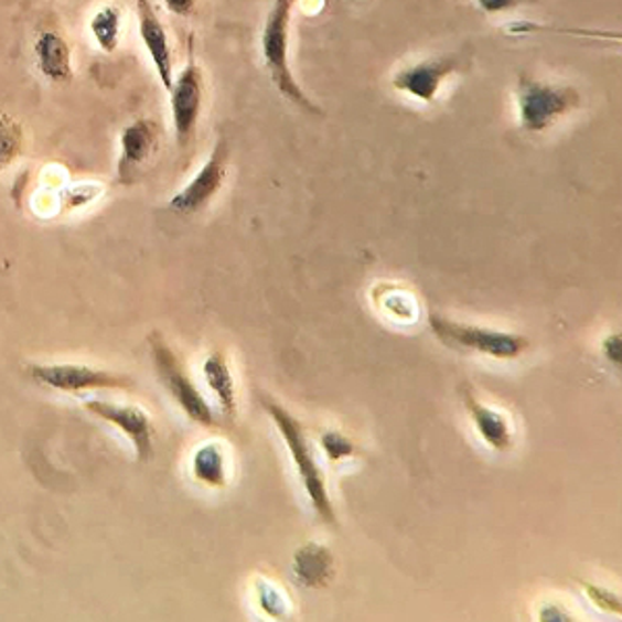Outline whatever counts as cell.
Here are the masks:
<instances>
[{
    "instance_id": "6da1fadb",
    "label": "cell",
    "mask_w": 622,
    "mask_h": 622,
    "mask_svg": "<svg viewBox=\"0 0 622 622\" xmlns=\"http://www.w3.org/2000/svg\"><path fill=\"white\" fill-rule=\"evenodd\" d=\"M296 0H275L265 30L260 37V49H262V61L267 65L269 77L275 84L277 92L290 100L293 107H298L309 115H323L311 98L302 92L300 84L296 82L292 69H290V23H292V9Z\"/></svg>"
},
{
    "instance_id": "277c9868",
    "label": "cell",
    "mask_w": 622,
    "mask_h": 622,
    "mask_svg": "<svg viewBox=\"0 0 622 622\" xmlns=\"http://www.w3.org/2000/svg\"><path fill=\"white\" fill-rule=\"evenodd\" d=\"M429 328L436 333V337L450 348L473 350L497 361H514L529 348V342L523 335L487 330L479 325H464L441 314L429 317Z\"/></svg>"
},
{
    "instance_id": "ac0fdd59",
    "label": "cell",
    "mask_w": 622,
    "mask_h": 622,
    "mask_svg": "<svg viewBox=\"0 0 622 622\" xmlns=\"http://www.w3.org/2000/svg\"><path fill=\"white\" fill-rule=\"evenodd\" d=\"M192 475L206 487H225L227 485V462H225V454H223L219 443H215V441L202 443L201 448L194 452Z\"/></svg>"
},
{
    "instance_id": "8992f818",
    "label": "cell",
    "mask_w": 622,
    "mask_h": 622,
    "mask_svg": "<svg viewBox=\"0 0 622 622\" xmlns=\"http://www.w3.org/2000/svg\"><path fill=\"white\" fill-rule=\"evenodd\" d=\"M25 375L34 384L67 392V394H79L90 389H129L131 379L112 375L109 371H100L88 365H30L25 366Z\"/></svg>"
},
{
    "instance_id": "4fadbf2b",
    "label": "cell",
    "mask_w": 622,
    "mask_h": 622,
    "mask_svg": "<svg viewBox=\"0 0 622 622\" xmlns=\"http://www.w3.org/2000/svg\"><path fill=\"white\" fill-rule=\"evenodd\" d=\"M34 61L40 75L53 84L74 79V53L65 37L55 30H44L34 40Z\"/></svg>"
},
{
    "instance_id": "52a82bcc",
    "label": "cell",
    "mask_w": 622,
    "mask_h": 622,
    "mask_svg": "<svg viewBox=\"0 0 622 622\" xmlns=\"http://www.w3.org/2000/svg\"><path fill=\"white\" fill-rule=\"evenodd\" d=\"M169 96H171V117H173L175 142L178 147L185 148L192 142L196 128H199L202 98H204V77L194 58V53L187 56L182 74L173 79Z\"/></svg>"
},
{
    "instance_id": "d6986e66",
    "label": "cell",
    "mask_w": 622,
    "mask_h": 622,
    "mask_svg": "<svg viewBox=\"0 0 622 622\" xmlns=\"http://www.w3.org/2000/svg\"><path fill=\"white\" fill-rule=\"evenodd\" d=\"M25 147V133L18 119L0 110V171L13 165Z\"/></svg>"
},
{
    "instance_id": "3957f363",
    "label": "cell",
    "mask_w": 622,
    "mask_h": 622,
    "mask_svg": "<svg viewBox=\"0 0 622 622\" xmlns=\"http://www.w3.org/2000/svg\"><path fill=\"white\" fill-rule=\"evenodd\" d=\"M581 105V94L572 86H551L523 74L516 84V107L521 128L529 133H541L560 117Z\"/></svg>"
},
{
    "instance_id": "7a4b0ae2",
    "label": "cell",
    "mask_w": 622,
    "mask_h": 622,
    "mask_svg": "<svg viewBox=\"0 0 622 622\" xmlns=\"http://www.w3.org/2000/svg\"><path fill=\"white\" fill-rule=\"evenodd\" d=\"M260 403H262V408L267 410V415L271 417V421L277 425L281 438L288 443L290 457H292L293 464H296L298 475L302 479V485H304L307 495L311 500L314 513L319 514V518L323 523L335 525V511H333V504H331V497L328 494L325 476H323V471L317 464L314 450H312L311 443H309L307 436H304L302 425L293 417L290 410H286L283 406H279L274 400L262 398Z\"/></svg>"
},
{
    "instance_id": "4316f807",
    "label": "cell",
    "mask_w": 622,
    "mask_h": 622,
    "mask_svg": "<svg viewBox=\"0 0 622 622\" xmlns=\"http://www.w3.org/2000/svg\"><path fill=\"white\" fill-rule=\"evenodd\" d=\"M165 2L167 9L173 13V15H180V18H185L194 11L196 7V0H163Z\"/></svg>"
},
{
    "instance_id": "5b68a950",
    "label": "cell",
    "mask_w": 622,
    "mask_h": 622,
    "mask_svg": "<svg viewBox=\"0 0 622 622\" xmlns=\"http://www.w3.org/2000/svg\"><path fill=\"white\" fill-rule=\"evenodd\" d=\"M150 350H152V361L157 366V373L161 377V382L165 385L167 392L171 394V398L180 404L185 417L190 421L199 422L204 427H213L215 425V412L211 408V404L204 400L201 389L190 379V375L183 371L180 358L173 354V350L167 346L165 340L161 337L159 331H152V335L148 337Z\"/></svg>"
},
{
    "instance_id": "cb8c5ba5",
    "label": "cell",
    "mask_w": 622,
    "mask_h": 622,
    "mask_svg": "<svg viewBox=\"0 0 622 622\" xmlns=\"http://www.w3.org/2000/svg\"><path fill=\"white\" fill-rule=\"evenodd\" d=\"M602 354L612 363V365L621 366L622 361V340L619 333H610L602 342Z\"/></svg>"
},
{
    "instance_id": "484cf974",
    "label": "cell",
    "mask_w": 622,
    "mask_h": 622,
    "mask_svg": "<svg viewBox=\"0 0 622 622\" xmlns=\"http://www.w3.org/2000/svg\"><path fill=\"white\" fill-rule=\"evenodd\" d=\"M521 0H476V4L485 11V13H504L508 9L516 7Z\"/></svg>"
},
{
    "instance_id": "9a60e30c",
    "label": "cell",
    "mask_w": 622,
    "mask_h": 622,
    "mask_svg": "<svg viewBox=\"0 0 622 622\" xmlns=\"http://www.w3.org/2000/svg\"><path fill=\"white\" fill-rule=\"evenodd\" d=\"M292 570L300 586L309 589L330 586L333 579V556L325 546L311 541L293 554Z\"/></svg>"
},
{
    "instance_id": "9c48e42d",
    "label": "cell",
    "mask_w": 622,
    "mask_h": 622,
    "mask_svg": "<svg viewBox=\"0 0 622 622\" xmlns=\"http://www.w3.org/2000/svg\"><path fill=\"white\" fill-rule=\"evenodd\" d=\"M469 65L467 53L441 55L436 58H425L417 65H410L394 75L392 84L396 90L404 92L421 103H433L446 77L457 74Z\"/></svg>"
},
{
    "instance_id": "5bb4252c",
    "label": "cell",
    "mask_w": 622,
    "mask_h": 622,
    "mask_svg": "<svg viewBox=\"0 0 622 622\" xmlns=\"http://www.w3.org/2000/svg\"><path fill=\"white\" fill-rule=\"evenodd\" d=\"M460 394H462L464 408L469 410L471 421L475 425L476 433L481 436V440L485 441L490 448H494L495 452L511 450L514 436L508 419L502 412L490 408L487 404L479 403L469 385H462Z\"/></svg>"
},
{
    "instance_id": "44dd1931",
    "label": "cell",
    "mask_w": 622,
    "mask_h": 622,
    "mask_svg": "<svg viewBox=\"0 0 622 622\" xmlns=\"http://www.w3.org/2000/svg\"><path fill=\"white\" fill-rule=\"evenodd\" d=\"M382 290H384L385 300V302H382V309L389 312L394 319H406V321L415 319V314L419 312V307H417V302L410 293L404 292L396 286H387Z\"/></svg>"
},
{
    "instance_id": "8fae6325",
    "label": "cell",
    "mask_w": 622,
    "mask_h": 622,
    "mask_svg": "<svg viewBox=\"0 0 622 622\" xmlns=\"http://www.w3.org/2000/svg\"><path fill=\"white\" fill-rule=\"evenodd\" d=\"M161 138V128L154 119L140 117L124 128L119 136V163H117V178L119 182L129 183L136 180V171L142 169L157 152Z\"/></svg>"
},
{
    "instance_id": "603a6c76",
    "label": "cell",
    "mask_w": 622,
    "mask_h": 622,
    "mask_svg": "<svg viewBox=\"0 0 622 622\" xmlns=\"http://www.w3.org/2000/svg\"><path fill=\"white\" fill-rule=\"evenodd\" d=\"M583 587H586L587 596H589V600L593 602V605H598L600 610L610 612V614H616V616L621 614V598L616 593H612V591H608V589L600 586H589V583H586Z\"/></svg>"
},
{
    "instance_id": "e0dca14e",
    "label": "cell",
    "mask_w": 622,
    "mask_h": 622,
    "mask_svg": "<svg viewBox=\"0 0 622 622\" xmlns=\"http://www.w3.org/2000/svg\"><path fill=\"white\" fill-rule=\"evenodd\" d=\"M92 40L94 44L107 53L112 55L119 44H121V34H124V9L119 4H105L100 7L88 23Z\"/></svg>"
},
{
    "instance_id": "ffe728a7",
    "label": "cell",
    "mask_w": 622,
    "mask_h": 622,
    "mask_svg": "<svg viewBox=\"0 0 622 622\" xmlns=\"http://www.w3.org/2000/svg\"><path fill=\"white\" fill-rule=\"evenodd\" d=\"M257 600L260 610L271 616L275 621H283L288 619L290 614V602H288V596L286 591H281L279 587L274 586L271 581H257Z\"/></svg>"
},
{
    "instance_id": "2e32d148",
    "label": "cell",
    "mask_w": 622,
    "mask_h": 622,
    "mask_svg": "<svg viewBox=\"0 0 622 622\" xmlns=\"http://www.w3.org/2000/svg\"><path fill=\"white\" fill-rule=\"evenodd\" d=\"M202 375H204V382L211 387V392L215 394L223 415L227 419H236L238 394H236V384H234L232 368L227 365V358L221 352H211L202 365Z\"/></svg>"
},
{
    "instance_id": "d4e9b609",
    "label": "cell",
    "mask_w": 622,
    "mask_h": 622,
    "mask_svg": "<svg viewBox=\"0 0 622 622\" xmlns=\"http://www.w3.org/2000/svg\"><path fill=\"white\" fill-rule=\"evenodd\" d=\"M539 621L567 622L570 621V614H568L562 605L546 604L539 610Z\"/></svg>"
},
{
    "instance_id": "7402d4cb",
    "label": "cell",
    "mask_w": 622,
    "mask_h": 622,
    "mask_svg": "<svg viewBox=\"0 0 622 622\" xmlns=\"http://www.w3.org/2000/svg\"><path fill=\"white\" fill-rule=\"evenodd\" d=\"M321 448L325 450V454L331 462H340V460L354 454V443L340 431H325L321 436Z\"/></svg>"
},
{
    "instance_id": "30bf717a",
    "label": "cell",
    "mask_w": 622,
    "mask_h": 622,
    "mask_svg": "<svg viewBox=\"0 0 622 622\" xmlns=\"http://www.w3.org/2000/svg\"><path fill=\"white\" fill-rule=\"evenodd\" d=\"M86 410L96 419L117 427L133 446L140 464H147L154 457V425L147 412L138 406L109 403V400H88Z\"/></svg>"
},
{
    "instance_id": "ba28073f",
    "label": "cell",
    "mask_w": 622,
    "mask_h": 622,
    "mask_svg": "<svg viewBox=\"0 0 622 622\" xmlns=\"http://www.w3.org/2000/svg\"><path fill=\"white\" fill-rule=\"evenodd\" d=\"M227 161H229V144L225 138H221L213 148L208 161L201 167V171L169 201V211L178 215L201 213L202 208L211 204V201L219 194L227 173Z\"/></svg>"
},
{
    "instance_id": "7c38bea8",
    "label": "cell",
    "mask_w": 622,
    "mask_h": 622,
    "mask_svg": "<svg viewBox=\"0 0 622 622\" xmlns=\"http://www.w3.org/2000/svg\"><path fill=\"white\" fill-rule=\"evenodd\" d=\"M136 18H138V32L140 40L147 49L148 56L154 65V72L159 75L161 84L167 92L173 86V55H171V44L167 36V28L159 18L154 4L150 0H138L136 4Z\"/></svg>"
}]
</instances>
